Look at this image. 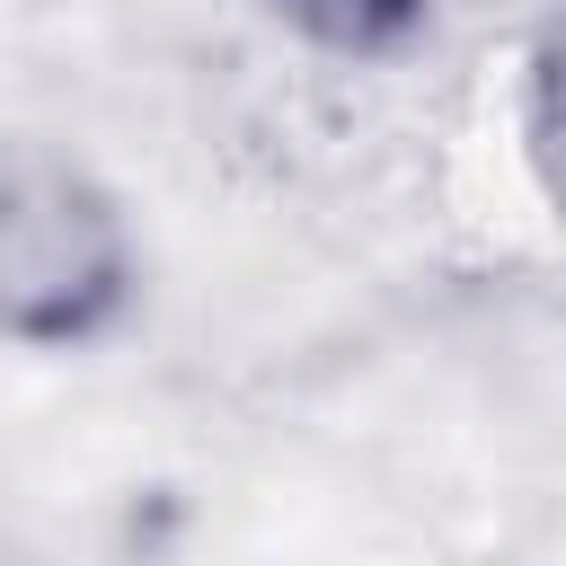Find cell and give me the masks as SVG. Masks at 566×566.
Instances as JSON below:
<instances>
[{
	"mask_svg": "<svg viewBox=\"0 0 566 566\" xmlns=\"http://www.w3.org/2000/svg\"><path fill=\"white\" fill-rule=\"evenodd\" d=\"M133 301L124 203L62 150L0 142V336L88 345Z\"/></svg>",
	"mask_w": 566,
	"mask_h": 566,
	"instance_id": "6da1fadb",
	"label": "cell"
},
{
	"mask_svg": "<svg viewBox=\"0 0 566 566\" xmlns=\"http://www.w3.org/2000/svg\"><path fill=\"white\" fill-rule=\"evenodd\" d=\"M292 35H310L318 53H354V62H380V53H398L424 18H433V0H265Z\"/></svg>",
	"mask_w": 566,
	"mask_h": 566,
	"instance_id": "7a4b0ae2",
	"label": "cell"
},
{
	"mask_svg": "<svg viewBox=\"0 0 566 566\" xmlns=\"http://www.w3.org/2000/svg\"><path fill=\"white\" fill-rule=\"evenodd\" d=\"M531 150H539V168L566 203V27H557V44L539 53V80H531Z\"/></svg>",
	"mask_w": 566,
	"mask_h": 566,
	"instance_id": "3957f363",
	"label": "cell"
}]
</instances>
